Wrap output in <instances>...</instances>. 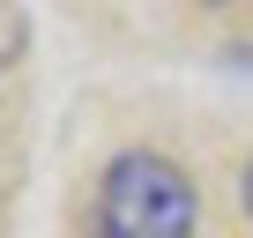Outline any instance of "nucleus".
Instances as JSON below:
<instances>
[{"mask_svg":"<svg viewBox=\"0 0 253 238\" xmlns=\"http://www.w3.org/2000/svg\"><path fill=\"white\" fill-rule=\"evenodd\" d=\"M97 231L104 238H194L201 194L164 149H119L97 179Z\"/></svg>","mask_w":253,"mask_h":238,"instance_id":"nucleus-1","label":"nucleus"},{"mask_svg":"<svg viewBox=\"0 0 253 238\" xmlns=\"http://www.w3.org/2000/svg\"><path fill=\"white\" fill-rule=\"evenodd\" d=\"M238 208H246V223H253V157H246V171H238Z\"/></svg>","mask_w":253,"mask_h":238,"instance_id":"nucleus-3","label":"nucleus"},{"mask_svg":"<svg viewBox=\"0 0 253 238\" xmlns=\"http://www.w3.org/2000/svg\"><path fill=\"white\" fill-rule=\"evenodd\" d=\"M15 52H23V15L8 8V0H0V67H8Z\"/></svg>","mask_w":253,"mask_h":238,"instance_id":"nucleus-2","label":"nucleus"}]
</instances>
